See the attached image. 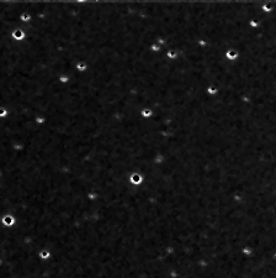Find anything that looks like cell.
I'll list each match as a JSON object with an SVG mask.
<instances>
[{"label": "cell", "mask_w": 276, "mask_h": 278, "mask_svg": "<svg viewBox=\"0 0 276 278\" xmlns=\"http://www.w3.org/2000/svg\"><path fill=\"white\" fill-rule=\"evenodd\" d=\"M58 82H59V83H63V84L68 83V82H69V74H59V76H58Z\"/></svg>", "instance_id": "277c9868"}, {"label": "cell", "mask_w": 276, "mask_h": 278, "mask_svg": "<svg viewBox=\"0 0 276 278\" xmlns=\"http://www.w3.org/2000/svg\"><path fill=\"white\" fill-rule=\"evenodd\" d=\"M132 182L133 183H141L142 182V178H141V176H138V174H133L132 176Z\"/></svg>", "instance_id": "52a82bcc"}, {"label": "cell", "mask_w": 276, "mask_h": 278, "mask_svg": "<svg viewBox=\"0 0 276 278\" xmlns=\"http://www.w3.org/2000/svg\"><path fill=\"white\" fill-rule=\"evenodd\" d=\"M142 114H143V116L148 117V116H151V115H152V110H149V109H144Z\"/></svg>", "instance_id": "9c48e42d"}, {"label": "cell", "mask_w": 276, "mask_h": 278, "mask_svg": "<svg viewBox=\"0 0 276 278\" xmlns=\"http://www.w3.org/2000/svg\"><path fill=\"white\" fill-rule=\"evenodd\" d=\"M0 265H1V260H0Z\"/></svg>", "instance_id": "30bf717a"}, {"label": "cell", "mask_w": 276, "mask_h": 278, "mask_svg": "<svg viewBox=\"0 0 276 278\" xmlns=\"http://www.w3.org/2000/svg\"><path fill=\"white\" fill-rule=\"evenodd\" d=\"M11 37H12L14 41L22 42V41H25V39H26V32H25V30H22L21 27H17V28H15L14 31H12Z\"/></svg>", "instance_id": "6da1fadb"}, {"label": "cell", "mask_w": 276, "mask_h": 278, "mask_svg": "<svg viewBox=\"0 0 276 278\" xmlns=\"http://www.w3.org/2000/svg\"><path fill=\"white\" fill-rule=\"evenodd\" d=\"M40 256H41L42 260H47V258H49V256H51V252H49L48 250H43V251L40 252Z\"/></svg>", "instance_id": "8992f818"}, {"label": "cell", "mask_w": 276, "mask_h": 278, "mask_svg": "<svg viewBox=\"0 0 276 278\" xmlns=\"http://www.w3.org/2000/svg\"><path fill=\"white\" fill-rule=\"evenodd\" d=\"M15 223H16V219L11 215V214H5L3 217H1V224H3V226L5 228H11L15 225Z\"/></svg>", "instance_id": "7a4b0ae2"}, {"label": "cell", "mask_w": 276, "mask_h": 278, "mask_svg": "<svg viewBox=\"0 0 276 278\" xmlns=\"http://www.w3.org/2000/svg\"><path fill=\"white\" fill-rule=\"evenodd\" d=\"M46 120H47L46 117H40V116H38V117H36V123L38 124V125H40V124H44V123H46Z\"/></svg>", "instance_id": "ba28073f"}, {"label": "cell", "mask_w": 276, "mask_h": 278, "mask_svg": "<svg viewBox=\"0 0 276 278\" xmlns=\"http://www.w3.org/2000/svg\"><path fill=\"white\" fill-rule=\"evenodd\" d=\"M75 68H77L79 72H84V71H86V68H88V64H86L84 61H79V62L77 63V66H75Z\"/></svg>", "instance_id": "3957f363"}, {"label": "cell", "mask_w": 276, "mask_h": 278, "mask_svg": "<svg viewBox=\"0 0 276 278\" xmlns=\"http://www.w3.org/2000/svg\"><path fill=\"white\" fill-rule=\"evenodd\" d=\"M9 116V110L5 107H0V119H6Z\"/></svg>", "instance_id": "5b68a950"}]
</instances>
